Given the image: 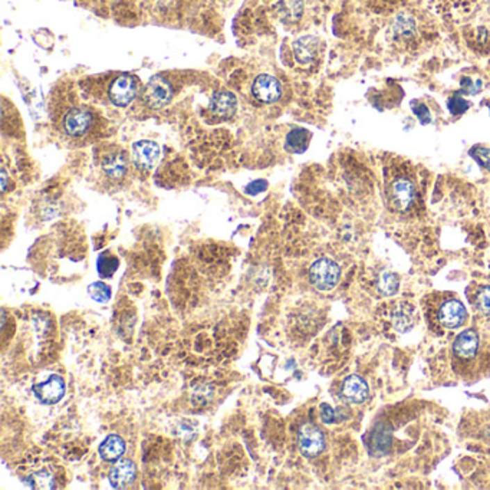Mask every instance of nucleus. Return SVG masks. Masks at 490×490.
I'll return each instance as SVG.
<instances>
[{
    "label": "nucleus",
    "instance_id": "nucleus-1",
    "mask_svg": "<svg viewBox=\"0 0 490 490\" xmlns=\"http://www.w3.org/2000/svg\"><path fill=\"white\" fill-rule=\"evenodd\" d=\"M341 278V269L336 262L328 258L315 261L309 269V281L318 291L334 289Z\"/></svg>",
    "mask_w": 490,
    "mask_h": 490
},
{
    "label": "nucleus",
    "instance_id": "nucleus-2",
    "mask_svg": "<svg viewBox=\"0 0 490 490\" xmlns=\"http://www.w3.org/2000/svg\"><path fill=\"white\" fill-rule=\"evenodd\" d=\"M416 196V188L411 180L406 177L394 179L387 187V200L393 210L395 211H407Z\"/></svg>",
    "mask_w": 490,
    "mask_h": 490
},
{
    "label": "nucleus",
    "instance_id": "nucleus-3",
    "mask_svg": "<svg viewBox=\"0 0 490 490\" xmlns=\"http://www.w3.org/2000/svg\"><path fill=\"white\" fill-rule=\"evenodd\" d=\"M173 97V90L170 82L163 76H153L147 82L142 98L144 102L153 110H160L165 106Z\"/></svg>",
    "mask_w": 490,
    "mask_h": 490
},
{
    "label": "nucleus",
    "instance_id": "nucleus-4",
    "mask_svg": "<svg viewBox=\"0 0 490 490\" xmlns=\"http://www.w3.org/2000/svg\"><path fill=\"white\" fill-rule=\"evenodd\" d=\"M297 446L305 457H316L325 449V437L315 424L305 423L297 433Z\"/></svg>",
    "mask_w": 490,
    "mask_h": 490
},
{
    "label": "nucleus",
    "instance_id": "nucleus-5",
    "mask_svg": "<svg viewBox=\"0 0 490 490\" xmlns=\"http://www.w3.org/2000/svg\"><path fill=\"white\" fill-rule=\"evenodd\" d=\"M436 318L441 327L456 329L466 322L467 312L459 300L449 297V300H444L439 304L436 309Z\"/></svg>",
    "mask_w": 490,
    "mask_h": 490
},
{
    "label": "nucleus",
    "instance_id": "nucleus-6",
    "mask_svg": "<svg viewBox=\"0 0 490 490\" xmlns=\"http://www.w3.org/2000/svg\"><path fill=\"white\" fill-rule=\"evenodd\" d=\"M108 97L117 106L130 105L137 97V81L134 76L122 74L117 76L108 88Z\"/></svg>",
    "mask_w": 490,
    "mask_h": 490
},
{
    "label": "nucleus",
    "instance_id": "nucleus-7",
    "mask_svg": "<svg viewBox=\"0 0 490 490\" xmlns=\"http://www.w3.org/2000/svg\"><path fill=\"white\" fill-rule=\"evenodd\" d=\"M92 122L94 117L90 110L82 108V106H75V108H71L63 117L62 125L70 137H81L90 131Z\"/></svg>",
    "mask_w": 490,
    "mask_h": 490
},
{
    "label": "nucleus",
    "instance_id": "nucleus-8",
    "mask_svg": "<svg viewBox=\"0 0 490 490\" xmlns=\"http://www.w3.org/2000/svg\"><path fill=\"white\" fill-rule=\"evenodd\" d=\"M253 97L263 104H273L281 98L282 87L279 81L272 75L262 74L256 76L252 85Z\"/></svg>",
    "mask_w": 490,
    "mask_h": 490
},
{
    "label": "nucleus",
    "instance_id": "nucleus-9",
    "mask_svg": "<svg viewBox=\"0 0 490 490\" xmlns=\"http://www.w3.org/2000/svg\"><path fill=\"white\" fill-rule=\"evenodd\" d=\"M65 381L59 375H51L47 381L33 386L36 398L44 404H56L65 395Z\"/></svg>",
    "mask_w": 490,
    "mask_h": 490
},
{
    "label": "nucleus",
    "instance_id": "nucleus-10",
    "mask_svg": "<svg viewBox=\"0 0 490 490\" xmlns=\"http://www.w3.org/2000/svg\"><path fill=\"white\" fill-rule=\"evenodd\" d=\"M160 145L156 141H150V140H141L133 144V160L134 164L148 172V170H152L158 158H160Z\"/></svg>",
    "mask_w": 490,
    "mask_h": 490
},
{
    "label": "nucleus",
    "instance_id": "nucleus-11",
    "mask_svg": "<svg viewBox=\"0 0 490 490\" xmlns=\"http://www.w3.org/2000/svg\"><path fill=\"white\" fill-rule=\"evenodd\" d=\"M137 476V466L131 460H120L110 471V483L115 489H125L134 483Z\"/></svg>",
    "mask_w": 490,
    "mask_h": 490
},
{
    "label": "nucleus",
    "instance_id": "nucleus-12",
    "mask_svg": "<svg viewBox=\"0 0 490 490\" xmlns=\"http://www.w3.org/2000/svg\"><path fill=\"white\" fill-rule=\"evenodd\" d=\"M238 110V98L230 91H218L210 99V111L220 118H231Z\"/></svg>",
    "mask_w": 490,
    "mask_h": 490
},
{
    "label": "nucleus",
    "instance_id": "nucleus-13",
    "mask_svg": "<svg viewBox=\"0 0 490 490\" xmlns=\"http://www.w3.org/2000/svg\"><path fill=\"white\" fill-rule=\"evenodd\" d=\"M453 350L459 358H473L479 350V334L475 329L463 331L457 335Z\"/></svg>",
    "mask_w": 490,
    "mask_h": 490
},
{
    "label": "nucleus",
    "instance_id": "nucleus-14",
    "mask_svg": "<svg viewBox=\"0 0 490 490\" xmlns=\"http://www.w3.org/2000/svg\"><path fill=\"white\" fill-rule=\"evenodd\" d=\"M370 389L367 382L358 375H350L343 382V395L355 404L364 402L368 398Z\"/></svg>",
    "mask_w": 490,
    "mask_h": 490
},
{
    "label": "nucleus",
    "instance_id": "nucleus-15",
    "mask_svg": "<svg viewBox=\"0 0 490 490\" xmlns=\"http://www.w3.org/2000/svg\"><path fill=\"white\" fill-rule=\"evenodd\" d=\"M319 40L315 36H302L293 42V54L295 59L300 63H309L315 59L318 54Z\"/></svg>",
    "mask_w": 490,
    "mask_h": 490
},
{
    "label": "nucleus",
    "instance_id": "nucleus-16",
    "mask_svg": "<svg viewBox=\"0 0 490 490\" xmlns=\"http://www.w3.org/2000/svg\"><path fill=\"white\" fill-rule=\"evenodd\" d=\"M126 168H129V160H126L122 152H117V153L114 152L106 154L102 161V170L105 172V174L115 180L125 176Z\"/></svg>",
    "mask_w": 490,
    "mask_h": 490
},
{
    "label": "nucleus",
    "instance_id": "nucleus-17",
    "mask_svg": "<svg viewBox=\"0 0 490 490\" xmlns=\"http://www.w3.org/2000/svg\"><path fill=\"white\" fill-rule=\"evenodd\" d=\"M125 452V441L118 434H110L99 446V456L102 460L115 463Z\"/></svg>",
    "mask_w": 490,
    "mask_h": 490
},
{
    "label": "nucleus",
    "instance_id": "nucleus-18",
    "mask_svg": "<svg viewBox=\"0 0 490 490\" xmlns=\"http://www.w3.org/2000/svg\"><path fill=\"white\" fill-rule=\"evenodd\" d=\"M311 134L305 129H295L286 136L285 148L292 154L304 153L309 145Z\"/></svg>",
    "mask_w": 490,
    "mask_h": 490
},
{
    "label": "nucleus",
    "instance_id": "nucleus-19",
    "mask_svg": "<svg viewBox=\"0 0 490 490\" xmlns=\"http://www.w3.org/2000/svg\"><path fill=\"white\" fill-rule=\"evenodd\" d=\"M278 10L282 17L295 22L302 16L304 0H279Z\"/></svg>",
    "mask_w": 490,
    "mask_h": 490
},
{
    "label": "nucleus",
    "instance_id": "nucleus-20",
    "mask_svg": "<svg viewBox=\"0 0 490 490\" xmlns=\"http://www.w3.org/2000/svg\"><path fill=\"white\" fill-rule=\"evenodd\" d=\"M118 263H120L118 259L113 256V254L104 253L98 258V262H97L98 273L102 276V278H111L118 269Z\"/></svg>",
    "mask_w": 490,
    "mask_h": 490
},
{
    "label": "nucleus",
    "instance_id": "nucleus-21",
    "mask_svg": "<svg viewBox=\"0 0 490 490\" xmlns=\"http://www.w3.org/2000/svg\"><path fill=\"white\" fill-rule=\"evenodd\" d=\"M88 293H90V296L92 297L95 302H99V304L108 302L111 300V296H113L111 288L106 284H104V282L91 284L88 286Z\"/></svg>",
    "mask_w": 490,
    "mask_h": 490
},
{
    "label": "nucleus",
    "instance_id": "nucleus-22",
    "mask_svg": "<svg viewBox=\"0 0 490 490\" xmlns=\"http://www.w3.org/2000/svg\"><path fill=\"white\" fill-rule=\"evenodd\" d=\"M414 31H416V24H414L413 17H410L407 15H400L395 17V22H394L395 35L409 38L414 33Z\"/></svg>",
    "mask_w": 490,
    "mask_h": 490
},
{
    "label": "nucleus",
    "instance_id": "nucleus-23",
    "mask_svg": "<svg viewBox=\"0 0 490 490\" xmlns=\"http://www.w3.org/2000/svg\"><path fill=\"white\" fill-rule=\"evenodd\" d=\"M378 289L381 291V293H384V295L395 293L398 289L397 276L394 273H389V272L381 273L379 279H378Z\"/></svg>",
    "mask_w": 490,
    "mask_h": 490
},
{
    "label": "nucleus",
    "instance_id": "nucleus-24",
    "mask_svg": "<svg viewBox=\"0 0 490 490\" xmlns=\"http://www.w3.org/2000/svg\"><path fill=\"white\" fill-rule=\"evenodd\" d=\"M475 307L483 315H490V286H482L473 300Z\"/></svg>",
    "mask_w": 490,
    "mask_h": 490
},
{
    "label": "nucleus",
    "instance_id": "nucleus-25",
    "mask_svg": "<svg viewBox=\"0 0 490 490\" xmlns=\"http://www.w3.org/2000/svg\"><path fill=\"white\" fill-rule=\"evenodd\" d=\"M468 154H471V157L479 165H482L484 170L490 172V148H487L484 145H475L473 148H471Z\"/></svg>",
    "mask_w": 490,
    "mask_h": 490
},
{
    "label": "nucleus",
    "instance_id": "nucleus-26",
    "mask_svg": "<svg viewBox=\"0 0 490 490\" xmlns=\"http://www.w3.org/2000/svg\"><path fill=\"white\" fill-rule=\"evenodd\" d=\"M29 482H31V486L32 487H38V489H52L54 487V480H52V477L47 473V472H39V473H36V475H33L31 479H29Z\"/></svg>",
    "mask_w": 490,
    "mask_h": 490
},
{
    "label": "nucleus",
    "instance_id": "nucleus-27",
    "mask_svg": "<svg viewBox=\"0 0 490 490\" xmlns=\"http://www.w3.org/2000/svg\"><path fill=\"white\" fill-rule=\"evenodd\" d=\"M449 110L455 115H460L468 110V102L460 97H453L449 101Z\"/></svg>",
    "mask_w": 490,
    "mask_h": 490
},
{
    "label": "nucleus",
    "instance_id": "nucleus-28",
    "mask_svg": "<svg viewBox=\"0 0 490 490\" xmlns=\"http://www.w3.org/2000/svg\"><path fill=\"white\" fill-rule=\"evenodd\" d=\"M266 188H268V183L265 180H254L246 186L245 191H246V195H249V196H258V195L263 193Z\"/></svg>",
    "mask_w": 490,
    "mask_h": 490
},
{
    "label": "nucleus",
    "instance_id": "nucleus-29",
    "mask_svg": "<svg viewBox=\"0 0 490 490\" xmlns=\"http://www.w3.org/2000/svg\"><path fill=\"white\" fill-rule=\"evenodd\" d=\"M413 113L418 117V120H420L421 124H429V122L432 121L429 108H427V106H425V105H423V104L414 105V106H413Z\"/></svg>",
    "mask_w": 490,
    "mask_h": 490
},
{
    "label": "nucleus",
    "instance_id": "nucleus-30",
    "mask_svg": "<svg viewBox=\"0 0 490 490\" xmlns=\"http://www.w3.org/2000/svg\"><path fill=\"white\" fill-rule=\"evenodd\" d=\"M321 418L325 424H331L335 421V413L334 410L331 409V406H328V404H321Z\"/></svg>",
    "mask_w": 490,
    "mask_h": 490
},
{
    "label": "nucleus",
    "instance_id": "nucleus-31",
    "mask_svg": "<svg viewBox=\"0 0 490 490\" xmlns=\"http://www.w3.org/2000/svg\"><path fill=\"white\" fill-rule=\"evenodd\" d=\"M6 183H8V174H6V170L2 168V191L6 190Z\"/></svg>",
    "mask_w": 490,
    "mask_h": 490
}]
</instances>
